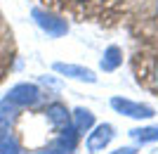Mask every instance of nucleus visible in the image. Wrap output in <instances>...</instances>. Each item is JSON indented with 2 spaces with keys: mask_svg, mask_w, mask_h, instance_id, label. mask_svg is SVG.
I'll return each mask as SVG.
<instances>
[{
  "mask_svg": "<svg viewBox=\"0 0 158 154\" xmlns=\"http://www.w3.org/2000/svg\"><path fill=\"white\" fill-rule=\"evenodd\" d=\"M73 130H76V133H87V130H90V128L94 126V116H92V112H87V109H76V112H73Z\"/></svg>",
  "mask_w": 158,
  "mask_h": 154,
  "instance_id": "7",
  "label": "nucleus"
},
{
  "mask_svg": "<svg viewBox=\"0 0 158 154\" xmlns=\"http://www.w3.org/2000/svg\"><path fill=\"white\" fill-rule=\"evenodd\" d=\"M130 135L135 138L137 142H153L158 140V126H149V128H135V130H130Z\"/></svg>",
  "mask_w": 158,
  "mask_h": 154,
  "instance_id": "9",
  "label": "nucleus"
},
{
  "mask_svg": "<svg viewBox=\"0 0 158 154\" xmlns=\"http://www.w3.org/2000/svg\"><path fill=\"white\" fill-rule=\"evenodd\" d=\"M31 14H33V19H35V24H38L50 38H59V36L69 33V24H66V19H61V17H57V14L47 12V10H40V7H35Z\"/></svg>",
  "mask_w": 158,
  "mask_h": 154,
  "instance_id": "2",
  "label": "nucleus"
},
{
  "mask_svg": "<svg viewBox=\"0 0 158 154\" xmlns=\"http://www.w3.org/2000/svg\"><path fill=\"white\" fill-rule=\"evenodd\" d=\"M45 116H47V123H50L54 130H64V128L71 126V114H69V109H66L64 104H59V102L50 104Z\"/></svg>",
  "mask_w": 158,
  "mask_h": 154,
  "instance_id": "5",
  "label": "nucleus"
},
{
  "mask_svg": "<svg viewBox=\"0 0 158 154\" xmlns=\"http://www.w3.org/2000/svg\"><path fill=\"white\" fill-rule=\"evenodd\" d=\"M111 107L120 114L130 116V119H151L153 116V109L146 107V104H137L132 100H123V97H113L111 100Z\"/></svg>",
  "mask_w": 158,
  "mask_h": 154,
  "instance_id": "3",
  "label": "nucleus"
},
{
  "mask_svg": "<svg viewBox=\"0 0 158 154\" xmlns=\"http://www.w3.org/2000/svg\"><path fill=\"white\" fill-rule=\"evenodd\" d=\"M153 86H156V90H158V67H156V71H153Z\"/></svg>",
  "mask_w": 158,
  "mask_h": 154,
  "instance_id": "12",
  "label": "nucleus"
},
{
  "mask_svg": "<svg viewBox=\"0 0 158 154\" xmlns=\"http://www.w3.org/2000/svg\"><path fill=\"white\" fill-rule=\"evenodd\" d=\"M156 21H158V17H156Z\"/></svg>",
  "mask_w": 158,
  "mask_h": 154,
  "instance_id": "14",
  "label": "nucleus"
},
{
  "mask_svg": "<svg viewBox=\"0 0 158 154\" xmlns=\"http://www.w3.org/2000/svg\"><path fill=\"white\" fill-rule=\"evenodd\" d=\"M38 154H57V152H38Z\"/></svg>",
  "mask_w": 158,
  "mask_h": 154,
  "instance_id": "13",
  "label": "nucleus"
},
{
  "mask_svg": "<svg viewBox=\"0 0 158 154\" xmlns=\"http://www.w3.org/2000/svg\"><path fill=\"white\" fill-rule=\"evenodd\" d=\"M54 71L61 74V76H69V78H76V81H87V83H94V81H97L94 71H90V69H85V67H78V64L57 62V64H54Z\"/></svg>",
  "mask_w": 158,
  "mask_h": 154,
  "instance_id": "6",
  "label": "nucleus"
},
{
  "mask_svg": "<svg viewBox=\"0 0 158 154\" xmlns=\"http://www.w3.org/2000/svg\"><path fill=\"white\" fill-rule=\"evenodd\" d=\"M40 102V90L38 86H33V83H19V86H14L7 97L2 100L0 109H17V107H33V104H38Z\"/></svg>",
  "mask_w": 158,
  "mask_h": 154,
  "instance_id": "1",
  "label": "nucleus"
},
{
  "mask_svg": "<svg viewBox=\"0 0 158 154\" xmlns=\"http://www.w3.org/2000/svg\"><path fill=\"white\" fill-rule=\"evenodd\" d=\"M76 140H78V133L73 130V126L64 128V133L59 135V145H61V147H66L69 152H71V149L76 147Z\"/></svg>",
  "mask_w": 158,
  "mask_h": 154,
  "instance_id": "10",
  "label": "nucleus"
},
{
  "mask_svg": "<svg viewBox=\"0 0 158 154\" xmlns=\"http://www.w3.org/2000/svg\"><path fill=\"white\" fill-rule=\"evenodd\" d=\"M113 154H137V152H135V147H120V149H116Z\"/></svg>",
  "mask_w": 158,
  "mask_h": 154,
  "instance_id": "11",
  "label": "nucleus"
},
{
  "mask_svg": "<svg viewBox=\"0 0 158 154\" xmlns=\"http://www.w3.org/2000/svg\"><path fill=\"white\" fill-rule=\"evenodd\" d=\"M120 62H123V50L118 45H109L104 57H102V69L104 71H113V69L120 67Z\"/></svg>",
  "mask_w": 158,
  "mask_h": 154,
  "instance_id": "8",
  "label": "nucleus"
},
{
  "mask_svg": "<svg viewBox=\"0 0 158 154\" xmlns=\"http://www.w3.org/2000/svg\"><path fill=\"white\" fill-rule=\"evenodd\" d=\"M111 140H113V126L102 123V126H97L92 133L87 135V152H99V149H104Z\"/></svg>",
  "mask_w": 158,
  "mask_h": 154,
  "instance_id": "4",
  "label": "nucleus"
}]
</instances>
